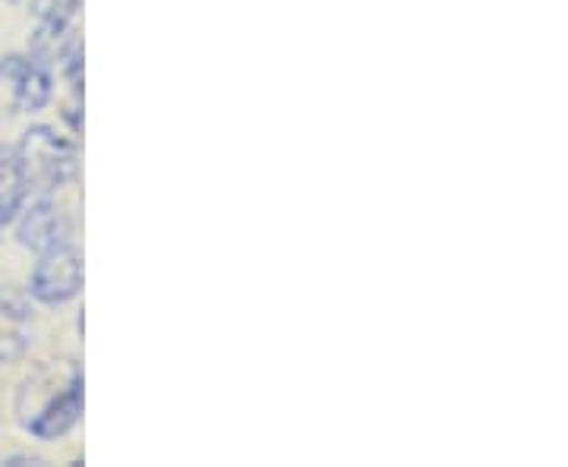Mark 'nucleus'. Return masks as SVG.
<instances>
[{"instance_id": "f03ea898", "label": "nucleus", "mask_w": 568, "mask_h": 467, "mask_svg": "<svg viewBox=\"0 0 568 467\" xmlns=\"http://www.w3.org/2000/svg\"><path fill=\"white\" fill-rule=\"evenodd\" d=\"M41 260L29 278V297L44 306H61L82 291V256L70 244L39 253Z\"/></svg>"}, {"instance_id": "f257e3e1", "label": "nucleus", "mask_w": 568, "mask_h": 467, "mask_svg": "<svg viewBox=\"0 0 568 467\" xmlns=\"http://www.w3.org/2000/svg\"><path fill=\"white\" fill-rule=\"evenodd\" d=\"M26 186L41 196L61 190L80 174V149L70 136L58 133L54 126H29L17 145Z\"/></svg>"}, {"instance_id": "ddd939ff", "label": "nucleus", "mask_w": 568, "mask_h": 467, "mask_svg": "<svg viewBox=\"0 0 568 467\" xmlns=\"http://www.w3.org/2000/svg\"><path fill=\"white\" fill-rule=\"evenodd\" d=\"M7 3H17V0H7Z\"/></svg>"}, {"instance_id": "9b49d317", "label": "nucleus", "mask_w": 568, "mask_h": 467, "mask_svg": "<svg viewBox=\"0 0 568 467\" xmlns=\"http://www.w3.org/2000/svg\"><path fill=\"white\" fill-rule=\"evenodd\" d=\"M29 351V338L20 328H0V364H17Z\"/></svg>"}, {"instance_id": "0eeeda50", "label": "nucleus", "mask_w": 568, "mask_h": 467, "mask_svg": "<svg viewBox=\"0 0 568 467\" xmlns=\"http://www.w3.org/2000/svg\"><path fill=\"white\" fill-rule=\"evenodd\" d=\"M26 196H29V186H26V177H22L17 149L0 145V227L20 215Z\"/></svg>"}, {"instance_id": "1a4fd4ad", "label": "nucleus", "mask_w": 568, "mask_h": 467, "mask_svg": "<svg viewBox=\"0 0 568 467\" xmlns=\"http://www.w3.org/2000/svg\"><path fill=\"white\" fill-rule=\"evenodd\" d=\"M0 313L13 323H26L32 316V297L29 291H20V287H7L0 291Z\"/></svg>"}, {"instance_id": "7ed1b4c3", "label": "nucleus", "mask_w": 568, "mask_h": 467, "mask_svg": "<svg viewBox=\"0 0 568 467\" xmlns=\"http://www.w3.org/2000/svg\"><path fill=\"white\" fill-rule=\"evenodd\" d=\"M0 82L10 92V104L22 114H36L41 108H48L51 95H54V82H51L48 67H41L32 58H20V54H10L0 61Z\"/></svg>"}, {"instance_id": "423d86ee", "label": "nucleus", "mask_w": 568, "mask_h": 467, "mask_svg": "<svg viewBox=\"0 0 568 467\" xmlns=\"http://www.w3.org/2000/svg\"><path fill=\"white\" fill-rule=\"evenodd\" d=\"M82 420V379H77L70 388H63L54 402L41 407L39 414L26 424V429L41 439V443H51V439H61L70 429L77 427Z\"/></svg>"}, {"instance_id": "20e7f679", "label": "nucleus", "mask_w": 568, "mask_h": 467, "mask_svg": "<svg viewBox=\"0 0 568 467\" xmlns=\"http://www.w3.org/2000/svg\"><path fill=\"white\" fill-rule=\"evenodd\" d=\"M77 379H82L80 364L73 361H48L32 369V376L22 383L20 398H17V414H20L22 427L39 414L48 402H54L63 388H70Z\"/></svg>"}, {"instance_id": "6e6552de", "label": "nucleus", "mask_w": 568, "mask_h": 467, "mask_svg": "<svg viewBox=\"0 0 568 467\" xmlns=\"http://www.w3.org/2000/svg\"><path fill=\"white\" fill-rule=\"evenodd\" d=\"M70 32V22H54V20H41V26L36 29V35L29 39V51H32V61H39L41 67L54 63L61 58L63 44H67V35Z\"/></svg>"}, {"instance_id": "39448f33", "label": "nucleus", "mask_w": 568, "mask_h": 467, "mask_svg": "<svg viewBox=\"0 0 568 467\" xmlns=\"http://www.w3.org/2000/svg\"><path fill=\"white\" fill-rule=\"evenodd\" d=\"M20 224H17V241L32 253H44L54 246L67 244L70 224L67 215L61 212V205L51 203L48 196H41L29 209H20Z\"/></svg>"}, {"instance_id": "9d476101", "label": "nucleus", "mask_w": 568, "mask_h": 467, "mask_svg": "<svg viewBox=\"0 0 568 467\" xmlns=\"http://www.w3.org/2000/svg\"><path fill=\"white\" fill-rule=\"evenodd\" d=\"M82 0H32V13L39 20H54V22H70L77 17Z\"/></svg>"}, {"instance_id": "f8f14e48", "label": "nucleus", "mask_w": 568, "mask_h": 467, "mask_svg": "<svg viewBox=\"0 0 568 467\" xmlns=\"http://www.w3.org/2000/svg\"><path fill=\"white\" fill-rule=\"evenodd\" d=\"M3 465H10V467H41L44 461H41V458H36V455H32V458H29V455H13V458H7Z\"/></svg>"}]
</instances>
